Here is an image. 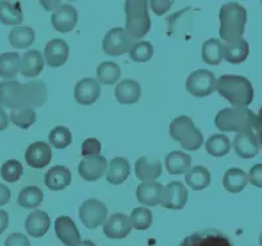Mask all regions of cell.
I'll use <instances>...</instances> for the list:
<instances>
[{
    "label": "cell",
    "instance_id": "cell-1",
    "mask_svg": "<svg viewBox=\"0 0 262 246\" xmlns=\"http://www.w3.org/2000/svg\"><path fill=\"white\" fill-rule=\"evenodd\" d=\"M214 125L223 132H250L256 130L257 115L244 106H232L217 113Z\"/></svg>",
    "mask_w": 262,
    "mask_h": 246
},
{
    "label": "cell",
    "instance_id": "cell-2",
    "mask_svg": "<svg viewBox=\"0 0 262 246\" xmlns=\"http://www.w3.org/2000/svg\"><path fill=\"white\" fill-rule=\"evenodd\" d=\"M220 37L227 42H233L243 38L245 29L246 10L237 2H229L221 6L220 12Z\"/></svg>",
    "mask_w": 262,
    "mask_h": 246
},
{
    "label": "cell",
    "instance_id": "cell-3",
    "mask_svg": "<svg viewBox=\"0 0 262 246\" xmlns=\"http://www.w3.org/2000/svg\"><path fill=\"white\" fill-rule=\"evenodd\" d=\"M216 90L233 106H249L254 98V89L248 78L243 76L225 74L217 80Z\"/></svg>",
    "mask_w": 262,
    "mask_h": 246
},
{
    "label": "cell",
    "instance_id": "cell-4",
    "mask_svg": "<svg viewBox=\"0 0 262 246\" xmlns=\"http://www.w3.org/2000/svg\"><path fill=\"white\" fill-rule=\"evenodd\" d=\"M146 0H127L125 3L126 32L131 38H142L147 35L151 27Z\"/></svg>",
    "mask_w": 262,
    "mask_h": 246
},
{
    "label": "cell",
    "instance_id": "cell-5",
    "mask_svg": "<svg viewBox=\"0 0 262 246\" xmlns=\"http://www.w3.org/2000/svg\"><path fill=\"white\" fill-rule=\"evenodd\" d=\"M169 135L173 141L179 142L180 146L187 151L199 150L204 141L202 131L193 125L192 119L187 115H180L171 122Z\"/></svg>",
    "mask_w": 262,
    "mask_h": 246
},
{
    "label": "cell",
    "instance_id": "cell-6",
    "mask_svg": "<svg viewBox=\"0 0 262 246\" xmlns=\"http://www.w3.org/2000/svg\"><path fill=\"white\" fill-rule=\"evenodd\" d=\"M217 80L212 72L207 69H199L192 72L186 81V89L193 97H208L216 92Z\"/></svg>",
    "mask_w": 262,
    "mask_h": 246
},
{
    "label": "cell",
    "instance_id": "cell-7",
    "mask_svg": "<svg viewBox=\"0 0 262 246\" xmlns=\"http://www.w3.org/2000/svg\"><path fill=\"white\" fill-rule=\"evenodd\" d=\"M78 216L83 225L89 229H96L101 227L107 217V208L102 202L96 198H89L81 204L78 209Z\"/></svg>",
    "mask_w": 262,
    "mask_h": 246
},
{
    "label": "cell",
    "instance_id": "cell-8",
    "mask_svg": "<svg viewBox=\"0 0 262 246\" xmlns=\"http://www.w3.org/2000/svg\"><path fill=\"white\" fill-rule=\"evenodd\" d=\"M133 38L127 35L123 28H113L106 33L103 38L102 47L103 52L107 56L112 57H118V56L125 55L133 47Z\"/></svg>",
    "mask_w": 262,
    "mask_h": 246
},
{
    "label": "cell",
    "instance_id": "cell-9",
    "mask_svg": "<svg viewBox=\"0 0 262 246\" xmlns=\"http://www.w3.org/2000/svg\"><path fill=\"white\" fill-rule=\"evenodd\" d=\"M179 246H233L232 241L216 229H207L186 237Z\"/></svg>",
    "mask_w": 262,
    "mask_h": 246
},
{
    "label": "cell",
    "instance_id": "cell-10",
    "mask_svg": "<svg viewBox=\"0 0 262 246\" xmlns=\"http://www.w3.org/2000/svg\"><path fill=\"white\" fill-rule=\"evenodd\" d=\"M187 202H188V191L184 184L179 182H172L164 187L162 202H160V205L163 208L180 211L186 207Z\"/></svg>",
    "mask_w": 262,
    "mask_h": 246
},
{
    "label": "cell",
    "instance_id": "cell-11",
    "mask_svg": "<svg viewBox=\"0 0 262 246\" xmlns=\"http://www.w3.org/2000/svg\"><path fill=\"white\" fill-rule=\"evenodd\" d=\"M23 105L35 110L41 107L48 99V89L42 81H31L28 83H21Z\"/></svg>",
    "mask_w": 262,
    "mask_h": 246
},
{
    "label": "cell",
    "instance_id": "cell-12",
    "mask_svg": "<svg viewBox=\"0 0 262 246\" xmlns=\"http://www.w3.org/2000/svg\"><path fill=\"white\" fill-rule=\"evenodd\" d=\"M107 171V160L102 155L83 156L78 164V173L86 182H97Z\"/></svg>",
    "mask_w": 262,
    "mask_h": 246
},
{
    "label": "cell",
    "instance_id": "cell-13",
    "mask_svg": "<svg viewBox=\"0 0 262 246\" xmlns=\"http://www.w3.org/2000/svg\"><path fill=\"white\" fill-rule=\"evenodd\" d=\"M78 20V13L72 4L64 3L58 7L52 15V26L61 33L71 32L76 27Z\"/></svg>",
    "mask_w": 262,
    "mask_h": 246
},
{
    "label": "cell",
    "instance_id": "cell-14",
    "mask_svg": "<svg viewBox=\"0 0 262 246\" xmlns=\"http://www.w3.org/2000/svg\"><path fill=\"white\" fill-rule=\"evenodd\" d=\"M99 96H101V86L98 81L94 78L86 77L76 83L74 98L80 105H92L99 98Z\"/></svg>",
    "mask_w": 262,
    "mask_h": 246
},
{
    "label": "cell",
    "instance_id": "cell-15",
    "mask_svg": "<svg viewBox=\"0 0 262 246\" xmlns=\"http://www.w3.org/2000/svg\"><path fill=\"white\" fill-rule=\"evenodd\" d=\"M52 160V148L47 142H35L26 150V162L32 168H44Z\"/></svg>",
    "mask_w": 262,
    "mask_h": 246
},
{
    "label": "cell",
    "instance_id": "cell-16",
    "mask_svg": "<svg viewBox=\"0 0 262 246\" xmlns=\"http://www.w3.org/2000/svg\"><path fill=\"white\" fill-rule=\"evenodd\" d=\"M56 236L65 246H77L81 242V234L74 221L68 216H60L55 222Z\"/></svg>",
    "mask_w": 262,
    "mask_h": 246
},
{
    "label": "cell",
    "instance_id": "cell-17",
    "mask_svg": "<svg viewBox=\"0 0 262 246\" xmlns=\"http://www.w3.org/2000/svg\"><path fill=\"white\" fill-rule=\"evenodd\" d=\"M233 148L243 159H252L259 152V143L254 131L240 132L233 139Z\"/></svg>",
    "mask_w": 262,
    "mask_h": 246
},
{
    "label": "cell",
    "instance_id": "cell-18",
    "mask_svg": "<svg viewBox=\"0 0 262 246\" xmlns=\"http://www.w3.org/2000/svg\"><path fill=\"white\" fill-rule=\"evenodd\" d=\"M0 106L8 109H16L23 105L21 83L17 81H3L0 82Z\"/></svg>",
    "mask_w": 262,
    "mask_h": 246
},
{
    "label": "cell",
    "instance_id": "cell-19",
    "mask_svg": "<svg viewBox=\"0 0 262 246\" xmlns=\"http://www.w3.org/2000/svg\"><path fill=\"white\" fill-rule=\"evenodd\" d=\"M69 57V45L62 38L51 40L45 45L44 58L51 68H58L67 62Z\"/></svg>",
    "mask_w": 262,
    "mask_h": 246
},
{
    "label": "cell",
    "instance_id": "cell-20",
    "mask_svg": "<svg viewBox=\"0 0 262 246\" xmlns=\"http://www.w3.org/2000/svg\"><path fill=\"white\" fill-rule=\"evenodd\" d=\"M131 229L133 227H131L130 217L123 213H115L106 221L105 227H103V233L109 238L121 240L130 234Z\"/></svg>",
    "mask_w": 262,
    "mask_h": 246
},
{
    "label": "cell",
    "instance_id": "cell-21",
    "mask_svg": "<svg viewBox=\"0 0 262 246\" xmlns=\"http://www.w3.org/2000/svg\"><path fill=\"white\" fill-rule=\"evenodd\" d=\"M72 183V172L65 166H55L47 171L44 184L51 191H62Z\"/></svg>",
    "mask_w": 262,
    "mask_h": 246
},
{
    "label": "cell",
    "instance_id": "cell-22",
    "mask_svg": "<svg viewBox=\"0 0 262 246\" xmlns=\"http://www.w3.org/2000/svg\"><path fill=\"white\" fill-rule=\"evenodd\" d=\"M163 166L162 162L158 159H150V158H139L135 163V175L143 183L154 182L162 173Z\"/></svg>",
    "mask_w": 262,
    "mask_h": 246
},
{
    "label": "cell",
    "instance_id": "cell-23",
    "mask_svg": "<svg viewBox=\"0 0 262 246\" xmlns=\"http://www.w3.org/2000/svg\"><path fill=\"white\" fill-rule=\"evenodd\" d=\"M164 187L157 182L142 183L137 188L138 202L147 207H157L162 202Z\"/></svg>",
    "mask_w": 262,
    "mask_h": 246
},
{
    "label": "cell",
    "instance_id": "cell-24",
    "mask_svg": "<svg viewBox=\"0 0 262 246\" xmlns=\"http://www.w3.org/2000/svg\"><path fill=\"white\" fill-rule=\"evenodd\" d=\"M142 87L134 80H123L115 87V97L117 101L122 105H133L141 98Z\"/></svg>",
    "mask_w": 262,
    "mask_h": 246
},
{
    "label": "cell",
    "instance_id": "cell-25",
    "mask_svg": "<svg viewBox=\"0 0 262 246\" xmlns=\"http://www.w3.org/2000/svg\"><path fill=\"white\" fill-rule=\"evenodd\" d=\"M51 228V218L49 214L44 211H35L28 214L26 220V229L29 236L38 238L45 236Z\"/></svg>",
    "mask_w": 262,
    "mask_h": 246
},
{
    "label": "cell",
    "instance_id": "cell-26",
    "mask_svg": "<svg viewBox=\"0 0 262 246\" xmlns=\"http://www.w3.org/2000/svg\"><path fill=\"white\" fill-rule=\"evenodd\" d=\"M248 56H249V42L245 38L223 44V57L229 64H241L248 58Z\"/></svg>",
    "mask_w": 262,
    "mask_h": 246
},
{
    "label": "cell",
    "instance_id": "cell-27",
    "mask_svg": "<svg viewBox=\"0 0 262 246\" xmlns=\"http://www.w3.org/2000/svg\"><path fill=\"white\" fill-rule=\"evenodd\" d=\"M44 69V57L41 52L32 49L24 53L20 60V73L24 77H36Z\"/></svg>",
    "mask_w": 262,
    "mask_h": 246
},
{
    "label": "cell",
    "instance_id": "cell-28",
    "mask_svg": "<svg viewBox=\"0 0 262 246\" xmlns=\"http://www.w3.org/2000/svg\"><path fill=\"white\" fill-rule=\"evenodd\" d=\"M130 175V163L125 158H114L107 167L106 179L113 186H119L127 180Z\"/></svg>",
    "mask_w": 262,
    "mask_h": 246
},
{
    "label": "cell",
    "instance_id": "cell-29",
    "mask_svg": "<svg viewBox=\"0 0 262 246\" xmlns=\"http://www.w3.org/2000/svg\"><path fill=\"white\" fill-rule=\"evenodd\" d=\"M192 158L183 151H172L166 156V170L169 175H182L191 168Z\"/></svg>",
    "mask_w": 262,
    "mask_h": 246
},
{
    "label": "cell",
    "instance_id": "cell-30",
    "mask_svg": "<svg viewBox=\"0 0 262 246\" xmlns=\"http://www.w3.org/2000/svg\"><path fill=\"white\" fill-rule=\"evenodd\" d=\"M248 175H246L245 171H243L241 168H229V170L225 172L224 177H223V184H224V188L227 189L230 193H240L244 191V188L248 184Z\"/></svg>",
    "mask_w": 262,
    "mask_h": 246
},
{
    "label": "cell",
    "instance_id": "cell-31",
    "mask_svg": "<svg viewBox=\"0 0 262 246\" xmlns=\"http://www.w3.org/2000/svg\"><path fill=\"white\" fill-rule=\"evenodd\" d=\"M186 182L193 191H203L211 184V172L203 166H195L186 172Z\"/></svg>",
    "mask_w": 262,
    "mask_h": 246
},
{
    "label": "cell",
    "instance_id": "cell-32",
    "mask_svg": "<svg viewBox=\"0 0 262 246\" xmlns=\"http://www.w3.org/2000/svg\"><path fill=\"white\" fill-rule=\"evenodd\" d=\"M21 57L16 52H7L0 55V77L4 80H13L20 72Z\"/></svg>",
    "mask_w": 262,
    "mask_h": 246
},
{
    "label": "cell",
    "instance_id": "cell-33",
    "mask_svg": "<svg viewBox=\"0 0 262 246\" xmlns=\"http://www.w3.org/2000/svg\"><path fill=\"white\" fill-rule=\"evenodd\" d=\"M23 21V12L20 3L13 2H0V23L4 26L19 27Z\"/></svg>",
    "mask_w": 262,
    "mask_h": 246
},
{
    "label": "cell",
    "instance_id": "cell-34",
    "mask_svg": "<svg viewBox=\"0 0 262 246\" xmlns=\"http://www.w3.org/2000/svg\"><path fill=\"white\" fill-rule=\"evenodd\" d=\"M13 48L26 49L35 42V32L29 27H15L8 36Z\"/></svg>",
    "mask_w": 262,
    "mask_h": 246
},
{
    "label": "cell",
    "instance_id": "cell-35",
    "mask_svg": "<svg viewBox=\"0 0 262 246\" xmlns=\"http://www.w3.org/2000/svg\"><path fill=\"white\" fill-rule=\"evenodd\" d=\"M230 148H232V143H230L229 138L224 134L212 135L205 143L207 152L214 158L225 156L227 153H229Z\"/></svg>",
    "mask_w": 262,
    "mask_h": 246
},
{
    "label": "cell",
    "instance_id": "cell-36",
    "mask_svg": "<svg viewBox=\"0 0 262 246\" xmlns=\"http://www.w3.org/2000/svg\"><path fill=\"white\" fill-rule=\"evenodd\" d=\"M42 200H44V193L38 187L31 186L23 188L19 193V197H17V204L21 207V208L27 209H33L37 208L38 205L41 204Z\"/></svg>",
    "mask_w": 262,
    "mask_h": 246
},
{
    "label": "cell",
    "instance_id": "cell-37",
    "mask_svg": "<svg viewBox=\"0 0 262 246\" xmlns=\"http://www.w3.org/2000/svg\"><path fill=\"white\" fill-rule=\"evenodd\" d=\"M203 61L208 65H220L223 61V44L217 38H209L203 44Z\"/></svg>",
    "mask_w": 262,
    "mask_h": 246
},
{
    "label": "cell",
    "instance_id": "cell-38",
    "mask_svg": "<svg viewBox=\"0 0 262 246\" xmlns=\"http://www.w3.org/2000/svg\"><path fill=\"white\" fill-rule=\"evenodd\" d=\"M119 77H121V68L113 61H105L97 68V78L99 83L112 85L119 80Z\"/></svg>",
    "mask_w": 262,
    "mask_h": 246
},
{
    "label": "cell",
    "instance_id": "cell-39",
    "mask_svg": "<svg viewBox=\"0 0 262 246\" xmlns=\"http://www.w3.org/2000/svg\"><path fill=\"white\" fill-rule=\"evenodd\" d=\"M10 119L13 125H16L20 128H29L36 122V113L33 109H29L26 106L16 107V109L11 110Z\"/></svg>",
    "mask_w": 262,
    "mask_h": 246
},
{
    "label": "cell",
    "instance_id": "cell-40",
    "mask_svg": "<svg viewBox=\"0 0 262 246\" xmlns=\"http://www.w3.org/2000/svg\"><path fill=\"white\" fill-rule=\"evenodd\" d=\"M49 143L57 150H64L69 144L72 143L73 135H72L71 130L65 126H57L49 132Z\"/></svg>",
    "mask_w": 262,
    "mask_h": 246
},
{
    "label": "cell",
    "instance_id": "cell-41",
    "mask_svg": "<svg viewBox=\"0 0 262 246\" xmlns=\"http://www.w3.org/2000/svg\"><path fill=\"white\" fill-rule=\"evenodd\" d=\"M131 227L137 230H146L152 224V212L150 209L141 207V208H135L131 212L130 216Z\"/></svg>",
    "mask_w": 262,
    "mask_h": 246
},
{
    "label": "cell",
    "instance_id": "cell-42",
    "mask_svg": "<svg viewBox=\"0 0 262 246\" xmlns=\"http://www.w3.org/2000/svg\"><path fill=\"white\" fill-rule=\"evenodd\" d=\"M128 55H130V58L134 62H146V61L152 58L154 47L148 41L134 42L130 51H128Z\"/></svg>",
    "mask_w": 262,
    "mask_h": 246
},
{
    "label": "cell",
    "instance_id": "cell-43",
    "mask_svg": "<svg viewBox=\"0 0 262 246\" xmlns=\"http://www.w3.org/2000/svg\"><path fill=\"white\" fill-rule=\"evenodd\" d=\"M2 177L8 183H16L23 175V166L19 160L11 159L7 160L6 163L2 166Z\"/></svg>",
    "mask_w": 262,
    "mask_h": 246
},
{
    "label": "cell",
    "instance_id": "cell-44",
    "mask_svg": "<svg viewBox=\"0 0 262 246\" xmlns=\"http://www.w3.org/2000/svg\"><path fill=\"white\" fill-rule=\"evenodd\" d=\"M101 148L102 146L98 139L89 138L81 146V153H82V156H97V155H101Z\"/></svg>",
    "mask_w": 262,
    "mask_h": 246
},
{
    "label": "cell",
    "instance_id": "cell-45",
    "mask_svg": "<svg viewBox=\"0 0 262 246\" xmlns=\"http://www.w3.org/2000/svg\"><path fill=\"white\" fill-rule=\"evenodd\" d=\"M248 182L257 188H262V164H256L250 168Z\"/></svg>",
    "mask_w": 262,
    "mask_h": 246
},
{
    "label": "cell",
    "instance_id": "cell-46",
    "mask_svg": "<svg viewBox=\"0 0 262 246\" xmlns=\"http://www.w3.org/2000/svg\"><path fill=\"white\" fill-rule=\"evenodd\" d=\"M6 246H31L28 237L23 233H12L7 237Z\"/></svg>",
    "mask_w": 262,
    "mask_h": 246
},
{
    "label": "cell",
    "instance_id": "cell-47",
    "mask_svg": "<svg viewBox=\"0 0 262 246\" xmlns=\"http://www.w3.org/2000/svg\"><path fill=\"white\" fill-rule=\"evenodd\" d=\"M172 6V2H164V0H152L150 7L157 15H164L169 10V7Z\"/></svg>",
    "mask_w": 262,
    "mask_h": 246
},
{
    "label": "cell",
    "instance_id": "cell-48",
    "mask_svg": "<svg viewBox=\"0 0 262 246\" xmlns=\"http://www.w3.org/2000/svg\"><path fill=\"white\" fill-rule=\"evenodd\" d=\"M11 198V189L4 184H0V207L6 205Z\"/></svg>",
    "mask_w": 262,
    "mask_h": 246
},
{
    "label": "cell",
    "instance_id": "cell-49",
    "mask_svg": "<svg viewBox=\"0 0 262 246\" xmlns=\"http://www.w3.org/2000/svg\"><path fill=\"white\" fill-rule=\"evenodd\" d=\"M257 135V139H258L259 146L262 147V107L259 110L258 115H257V125H256V130H254Z\"/></svg>",
    "mask_w": 262,
    "mask_h": 246
},
{
    "label": "cell",
    "instance_id": "cell-50",
    "mask_svg": "<svg viewBox=\"0 0 262 246\" xmlns=\"http://www.w3.org/2000/svg\"><path fill=\"white\" fill-rule=\"evenodd\" d=\"M8 222H10V216L6 211L0 209V234L3 233L4 230L8 228Z\"/></svg>",
    "mask_w": 262,
    "mask_h": 246
},
{
    "label": "cell",
    "instance_id": "cell-51",
    "mask_svg": "<svg viewBox=\"0 0 262 246\" xmlns=\"http://www.w3.org/2000/svg\"><path fill=\"white\" fill-rule=\"evenodd\" d=\"M8 123H10V117L7 115V113L4 111V109L0 106V131H3L8 127Z\"/></svg>",
    "mask_w": 262,
    "mask_h": 246
},
{
    "label": "cell",
    "instance_id": "cell-52",
    "mask_svg": "<svg viewBox=\"0 0 262 246\" xmlns=\"http://www.w3.org/2000/svg\"><path fill=\"white\" fill-rule=\"evenodd\" d=\"M41 4L47 8V10H51V11H56L58 7L61 6L60 2H49V3H47V2H41Z\"/></svg>",
    "mask_w": 262,
    "mask_h": 246
},
{
    "label": "cell",
    "instance_id": "cell-53",
    "mask_svg": "<svg viewBox=\"0 0 262 246\" xmlns=\"http://www.w3.org/2000/svg\"><path fill=\"white\" fill-rule=\"evenodd\" d=\"M77 246H97V245L94 242H92L90 240H85V241H81Z\"/></svg>",
    "mask_w": 262,
    "mask_h": 246
},
{
    "label": "cell",
    "instance_id": "cell-54",
    "mask_svg": "<svg viewBox=\"0 0 262 246\" xmlns=\"http://www.w3.org/2000/svg\"><path fill=\"white\" fill-rule=\"evenodd\" d=\"M259 246H262V233L261 236H259Z\"/></svg>",
    "mask_w": 262,
    "mask_h": 246
},
{
    "label": "cell",
    "instance_id": "cell-55",
    "mask_svg": "<svg viewBox=\"0 0 262 246\" xmlns=\"http://www.w3.org/2000/svg\"><path fill=\"white\" fill-rule=\"evenodd\" d=\"M261 6H262V0H261Z\"/></svg>",
    "mask_w": 262,
    "mask_h": 246
}]
</instances>
